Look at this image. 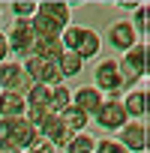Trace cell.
Instances as JSON below:
<instances>
[{
    "label": "cell",
    "instance_id": "obj_1",
    "mask_svg": "<svg viewBox=\"0 0 150 153\" xmlns=\"http://www.w3.org/2000/svg\"><path fill=\"white\" fill-rule=\"evenodd\" d=\"M60 42H63L66 51L78 54L81 60L96 57L99 48H102V36H99L93 27H84V24H69V27L60 33Z\"/></svg>",
    "mask_w": 150,
    "mask_h": 153
},
{
    "label": "cell",
    "instance_id": "obj_2",
    "mask_svg": "<svg viewBox=\"0 0 150 153\" xmlns=\"http://www.w3.org/2000/svg\"><path fill=\"white\" fill-rule=\"evenodd\" d=\"M114 60H117V72H120L123 87L138 84L144 75H147V42H144V39H138L129 51H123V54H120V57H114Z\"/></svg>",
    "mask_w": 150,
    "mask_h": 153
},
{
    "label": "cell",
    "instance_id": "obj_3",
    "mask_svg": "<svg viewBox=\"0 0 150 153\" xmlns=\"http://www.w3.org/2000/svg\"><path fill=\"white\" fill-rule=\"evenodd\" d=\"M93 87L105 96L108 93V99H117L126 87H123V81H120V72H117V60L114 57H105V60H99L96 66H93Z\"/></svg>",
    "mask_w": 150,
    "mask_h": 153
},
{
    "label": "cell",
    "instance_id": "obj_4",
    "mask_svg": "<svg viewBox=\"0 0 150 153\" xmlns=\"http://www.w3.org/2000/svg\"><path fill=\"white\" fill-rule=\"evenodd\" d=\"M0 135L15 138V141L21 144V150H27V147H33V144L42 141V138H39V129L30 126L24 117H0Z\"/></svg>",
    "mask_w": 150,
    "mask_h": 153
},
{
    "label": "cell",
    "instance_id": "obj_5",
    "mask_svg": "<svg viewBox=\"0 0 150 153\" xmlns=\"http://www.w3.org/2000/svg\"><path fill=\"white\" fill-rule=\"evenodd\" d=\"M33 87V81H30V75L21 69V63L18 60H3L0 63V90H12V93H27Z\"/></svg>",
    "mask_w": 150,
    "mask_h": 153
},
{
    "label": "cell",
    "instance_id": "obj_6",
    "mask_svg": "<svg viewBox=\"0 0 150 153\" xmlns=\"http://www.w3.org/2000/svg\"><path fill=\"white\" fill-rule=\"evenodd\" d=\"M93 117H96V123H99L102 132H117V129H123L126 120H129V114H126V108H123L120 99H105Z\"/></svg>",
    "mask_w": 150,
    "mask_h": 153
},
{
    "label": "cell",
    "instance_id": "obj_7",
    "mask_svg": "<svg viewBox=\"0 0 150 153\" xmlns=\"http://www.w3.org/2000/svg\"><path fill=\"white\" fill-rule=\"evenodd\" d=\"M105 42L114 48V51H129L135 42H138V33L132 30V24H129V18H117V21H111L108 24V30H105Z\"/></svg>",
    "mask_w": 150,
    "mask_h": 153
},
{
    "label": "cell",
    "instance_id": "obj_8",
    "mask_svg": "<svg viewBox=\"0 0 150 153\" xmlns=\"http://www.w3.org/2000/svg\"><path fill=\"white\" fill-rule=\"evenodd\" d=\"M117 141L129 153H144L147 150V123L144 120H126V126L117 129Z\"/></svg>",
    "mask_w": 150,
    "mask_h": 153
},
{
    "label": "cell",
    "instance_id": "obj_9",
    "mask_svg": "<svg viewBox=\"0 0 150 153\" xmlns=\"http://www.w3.org/2000/svg\"><path fill=\"white\" fill-rule=\"evenodd\" d=\"M69 135H72V132L66 129V123H63L60 114H54V111H51V114L45 117V123L39 126V138L48 141V144H54V147H63V144L69 141Z\"/></svg>",
    "mask_w": 150,
    "mask_h": 153
},
{
    "label": "cell",
    "instance_id": "obj_10",
    "mask_svg": "<svg viewBox=\"0 0 150 153\" xmlns=\"http://www.w3.org/2000/svg\"><path fill=\"white\" fill-rule=\"evenodd\" d=\"M102 102H105V96H102L93 84H84V87H78V90L72 93V105H75V108H81L87 117H93V114L99 111Z\"/></svg>",
    "mask_w": 150,
    "mask_h": 153
},
{
    "label": "cell",
    "instance_id": "obj_11",
    "mask_svg": "<svg viewBox=\"0 0 150 153\" xmlns=\"http://www.w3.org/2000/svg\"><path fill=\"white\" fill-rule=\"evenodd\" d=\"M36 12H42L45 18L60 24L63 30L69 27V18H72V6L66 3V0H42V3H36Z\"/></svg>",
    "mask_w": 150,
    "mask_h": 153
},
{
    "label": "cell",
    "instance_id": "obj_12",
    "mask_svg": "<svg viewBox=\"0 0 150 153\" xmlns=\"http://www.w3.org/2000/svg\"><path fill=\"white\" fill-rule=\"evenodd\" d=\"M63 51H66V48H63L60 36H36V39H33V57H39V60H45V63H57V57H60Z\"/></svg>",
    "mask_w": 150,
    "mask_h": 153
},
{
    "label": "cell",
    "instance_id": "obj_13",
    "mask_svg": "<svg viewBox=\"0 0 150 153\" xmlns=\"http://www.w3.org/2000/svg\"><path fill=\"white\" fill-rule=\"evenodd\" d=\"M120 102H123V108H126L129 120H144V117H147V90H144V87L129 90V93H126V99H120Z\"/></svg>",
    "mask_w": 150,
    "mask_h": 153
},
{
    "label": "cell",
    "instance_id": "obj_14",
    "mask_svg": "<svg viewBox=\"0 0 150 153\" xmlns=\"http://www.w3.org/2000/svg\"><path fill=\"white\" fill-rule=\"evenodd\" d=\"M24 111H27V102L21 93L0 90V117H24Z\"/></svg>",
    "mask_w": 150,
    "mask_h": 153
},
{
    "label": "cell",
    "instance_id": "obj_15",
    "mask_svg": "<svg viewBox=\"0 0 150 153\" xmlns=\"http://www.w3.org/2000/svg\"><path fill=\"white\" fill-rule=\"evenodd\" d=\"M93 147H96V138L84 129V132H72L69 135V141L63 144V153H93Z\"/></svg>",
    "mask_w": 150,
    "mask_h": 153
},
{
    "label": "cell",
    "instance_id": "obj_16",
    "mask_svg": "<svg viewBox=\"0 0 150 153\" xmlns=\"http://www.w3.org/2000/svg\"><path fill=\"white\" fill-rule=\"evenodd\" d=\"M60 120L66 123V129H69V132H84V129H87V123H90V117H87L81 108H75V105H66V108L60 111Z\"/></svg>",
    "mask_w": 150,
    "mask_h": 153
},
{
    "label": "cell",
    "instance_id": "obj_17",
    "mask_svg": "<svg viewBox=\"0 0 150 153\" xmlns=\"http://www.w3.org/2000/svg\"><path fill=\"white\" fill-rule=\"evenodd\" d=\"M81 69H84V60H81L78 54L63 51V54L57 57V72H60V78H75Z\"/></svg>",
    "mask_w": 150,
    "mask_h": 153
},
{
    "label": "cell",
    "instance_id": "obj_18",
    "mask_svg": "<svg viewBox=\"0 0 150 153\" xmlns=\"http://www.w3.org/2000/svg\"><path fill=\"white\" fill-rule=\"evenodd\" d=\"M66 105H72V90H69L66 84H57V87H51V99H48V108H51L54 114H60Z\"/></svg>",
    "mask_w": 150,
    "mask_h": 153
},
{
    "label": "cell",
    "instance_id": "obj_19",
    "mask_svg": "<svg viewBox=\"0 0 150 153\" xmlns=\"http://www.w3.org/2000/svg\"><path fill=\"white\" fill-rule=\"evenodd\" d=\"M48 99H51V87H45V84H33V87L24 93V102H27V105L48 108ZM48 111H51V108H48Z\"/></svg>",
    "mask_w": 150,
    "mask_h": 153
},
{
    "label": "cell",
    "instance_id": "obj_20",
    "mask_svg": "<svg viewBox=\"0 0 150 153\" xmlns=\"http://www.w3.org/2000/svg\"><path fill=\"white\" fill-rule=\"evenodd\" d=\"M15 18H24V21H30L33 18V12H36V3H33V0H12V3L6 6Z\"/></svg>",
    "mask_w": 150,
    "mask_h": 153
},
{
    "label": "cell",
    "instance_id": "obj_21",
    "mask_svg": "<svg viewBox=\"0 0 150 153\" xmlns=\"http://www.w3.org/2000/svg\"><path fill=\"white\" fill-rule=\"evenodd\" d=\"M147 9H150L147 3H138V9H135V15H132V21H129L132 30L138 33V39H144V33H147Z\"/></svg>",
    "mask_w": 150,
    "mask_h": 153
},
{
    "label": "cell",
    "instance_id": "obj_22",
    "mask_svg": "<svg viewBox=\"0 0 150 153\" xmlns=\"http://www.w3.org/2000/svg\"><path fill=\"white\" fill-rule=\"evenodd\" d=\"M93 153H129L117 138H99L96 141V147H93Z\"/></svg>",
    "mask_w": 150,
    "mask_h": 153
},
{
    "label": "cell",
    "instance_id": "obj_23",
    "mask_svg": "<svg viewBox=\"0 0 150 153\" xmlns=\"http://www.w3.org/2000/svg\"><path fill=\"white\" fill-rule=\"evenodd\" d=\"M0 153H24V150H21V144H18L15 138L0 135Z\"/></svg>",
    "mask_w": 150,
    "mask_h": 153
},
{
    "label": "cell",
    "instance_id": "obj_24",
    "mask_svg": "<svg viewBox=\"0 0 150 153\" xmlns=\"http://www.w3.org/2000/svg\"><path fill=\"white\" fill-rule=\"evenodd\" d=\"M24 153H54V144H48V141H39V144H33V147H27Z\"/></svg>",
    "mask_w": 150,
    "mask_h": 153
},
{
    "label": "cell",
    "instance_id": "obj_25",
    "mask_svg": "<svg viewBox=\"0 0 150 153\" xmlns=\"http://www.w3.org/2000/svg\"><path fill=\"white\" fill-rule=\"evenodd\" d=\"M9 60V42H6V30H0V63Z\"/></svg>",
    "mask_w": 150,
    "mask_h": 153
},
{
    "label": "cell",
    "instance_id": "obj_26",
    "mask_svg": "<svg viewBox=\"0 0 150 153\" xmlns=\"http://www.w3.org/2000/svg\"><path fill=\"white\" fill-rule=\"evenodd\" d=\"M117 9H126V12H135L138 3H126V0H117Z\"/></svg>",
    "mask_w": 150,
    "mask_h": 153
},
{
    "label": "cell",
    "instance_id": "obj_27",
    "mask_svg": "<svg viewBox=\"0 0 150 153\" xmlns=\"http://www.w3.org/2000/svg\"><path fill=\"white\" fill-rule=\"evenodd\" d=\"M3 12H6V3H0V18H3Z\"/></svg>",
    "mask_w": 150,
    "mask_h": 153
}]
</instances>
